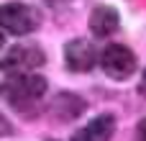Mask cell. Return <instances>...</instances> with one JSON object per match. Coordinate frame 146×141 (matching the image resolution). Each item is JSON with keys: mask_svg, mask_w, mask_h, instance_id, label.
<instances>
[{"mask_svg": "<svg viewBox=\"0 0 146 141\" xmlns=\"http://www.w3.org/2000/svg\"><path fill=\"white\" fill-rule=\"evenodd\" d=\"M41 26V13L28 5V3H5L0 5V28L15 33V36H26L31 31H36Z\"/></svg>", "mask_w": 146, "mask_h": 141, "instance_id": "7a4b0ae2", "label": "cell"}, {"mask_svg": "<svg viewBox=\"0 0 146 141\" xmlns=\"http://www.w3.org/2000/svg\"><path fill=\"white\" fill-rule=\"evenodd\" d=\"M0 95L21 113L33 110L46 95V80L33 72H15L0 82Z\"/></svg>", "mask_w": 146, "mask_h": 141, "instance_id": "6da1fadb", "label": "cell"}, {"mask_svg": "<svg viewBox=\"0 0 146 141\" xmlns=\"http://www.w3.org/2000/svg\"><path fill=\"white\" fill-rule=\"evenodd\" d=\"M136 141H146V118L139 123V128H136Z\"/></svg>", "mask_w": 146, "mask_h": 141, "instance_id": "ba28073f", "label": "cell"}, {"mask_svg": "<svg viewBox=\"0 0 146 141\" xmlns=\"http://www.w3.org/2000/svg\"><path fill=\"white\" fill-rule=\"evenodd\" d=\"M5 134H10V126H8V121L0 116V136H5Z\"/></svg>", "mask_w": 146, "mask_h": 141, "instance_id": "9c48e42d", "label": "cell"}, {"mask_svg": "<svg viewBox=\"0 0 146 141\" xmlns=\"http://www.w3.org/2000/svg\"><path fill=\"white\" fill-rule=\"evenodd\" d=\"M46 62L44 51L36 49V46H13L3 59H0V69L8 72V74H15V72H31L36 67H41Z\"/></svg>", "mask_w": 146, "mask_h": 141, "instance_id": "277c9868", "label": "cell"}, {"mask_svg": "<svg viewBox=\"0 0 146 141\" xmlns=\"http://www.w3.org/2000/svg\"><path fill=\"white\" fill-rule=\"evenodd\" d=\"M139 90H141V95L146 98V69H144V74H141V82H139Z\"/></svg>", "mask_w": 146, "mask_h": 141, "instance_id": "30bf717a", "label": "cell"}, {"mask_svg": "<svg viewBox=\"0 0 146 141\" xmlns=\"http://www.w3.org/2000/svg\"><path fill=\"white\" fill-rule=\"evenodd\" d=\"M100 67L110 80H128L136 72V57L123 44H110L100 54Z\"/></svg>", "mask_w": 146, "mask_h": 141, "instance_id": "3957f363", "label": "cell"}, {"mask_svg": "<svg viewBox=\"0 0 146 141\" xmlns=\"http://www.w3.org/2000/svg\"><path fill=\"white\" fill-rule=\"evenodd\" d=\"M95 59H98V51L87 39H72L64 46V62L72 72H90Z\"/></svg>", "mask_w": 146, "mask_h": 141, "instance_id": "5b68a950", "label": "cell"}, {"mask_svg": "<svg viewBox=\"0 0 146 141\" xmlns=\"http://www.w3.org/2000/svg\"><path fill=\"white\" fill-rule=\"evenodd\" d=\"M118 23H121V18H118V13L110 5H100V8H95L90 13V31L95 36H110V33H115Z\"/></svg>", "mask_w": 146, "mask_h": 141, "instance_id": "52a82bcc", "label": "cell"}, {"mask_svg": "<svg viewBox=\"0 0 146 141\" xmlns=\"http://www.w3.org/2000/svg\"><path fill=\"white\" fill-rule=\"evenodd\" d=\"M113 131H115V118L105 113V116L92 118L82 131H77L72 136V141H110Z\"/></svg>", "mask_w": 146, "mask_h": 141, "instance_id": "8992f818", "label": "cell"}, {"mask_svg": "<svg viewBox=\"0 0 146 141\" xmlns=\"http://www.w3.org/2000/svg\"><path fill=\"white\" fill-rule=\"evenodd\" d=\"M3 44H5V39H3V33H0V49H3Z\"/></svg>", "mask_w": 146, "mask_h": 141, "instance_id": "8fae6325", "label": "cell"}]
</instances>
